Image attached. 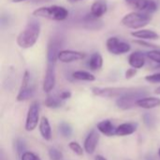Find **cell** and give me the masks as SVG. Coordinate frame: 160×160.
<instances>
[{"label": "cell", "mask_w": 160, "mask_h": 160, "mask_svg": "<svg viewBox=\"0 0 160 160\" xmlns=\"http://www.w3.org/2000/svg\"><path fill=\"white\" fill-rule=\"evenodd\" d=\"M127 5L132 8L142 10L147 13L155 12L158 9V5L153 0H125Z\"/></svg>", "instance_id": "obj_9"}, {"label": "cell", "mask_w": 160, "mask_h": 160, "mask_svg": "<svg viewBox=\"0 0 160 160\" xmlns=\"http://www.w3.org/2000/svg\"><path fill=\"white\" fill-rule=\"evenodd\" d=\"M128 63L132 68L135 69H141L145 64V56L143 53L137 51L132 53L128 57Z\"/></svg>", "instance_id": "obj_15"}, {"label": "cell", "mask_w": 160, "mask_h": 160, "mask_svg": "<svg viewBox=\"0 0 160 160\" xmlns=\"http://www.w3.org/2000/svg\"><path fill=\"white\" fill-rule=\"evenodd\" d=\"M60 96H61V98L63 100L66 101V100H68V99H69L71 97V92L69 91H62L60 93Z\"/></svg>", "instance_id": "obj_33"}, {"label": "cell", "mask_w": 160, "mask_h": 160, "mask_svg": "<svg viewBox=\"0 0 160 160\" xmlns=\"http://www.w3.org/2000/svg\"><path fill=\"white\" fill-rule=\"evenodd\" d=\"M49 157L51 160H61L62 159V153L57 150L56 148H50L49 149Z\"/></svg>", "instance_id": "obj_27"}, {"label": "cell", "mask_w": 160, "mask_h": 160, "mask_svg": "<svg viewBox=\"0 0 160 160\" xmlns=\"http://www.w3.org/2000/svg\"><path fill=\"white\" fill-rule=\"evenodd\" d=\"M39 111L40 107L38 102H33L27 111L26 121H25V130L28 132H31L36 129L38 126V124L39 122Z\"/></svg>", "instance_id": "obj_7"}, {"label": "cell", "mask_w": 160, "mask_h": 160, "mask_svg": "<svg viewBox=\"0 0 160 160\" xmlns=\"http://www.w3.org/2000/svg\"><path fill=\"white\" fill-rule=\"evenodd\" d=\"M45 106L50 108H61L65 104V100H63L60 96V94H53V95H49L45 102Z\"/></svg>", "instance_id": "obj_21"}, {"label": "cell", "mask_w": 160, "mask_h": 160, "mask_svg": "<svg viewBox=\"0 0 160 160\" xmlns=\"http://www.w3.org/2000/svg\"><path fill=\"white\" fill-rule=\"evenodd\" d=\"M152 20V17L146 12V13H141V12H130L127 15H125L122 19V24L132 29H139L145 25H147Z\"/></svg>", "instance_id": "obj_4"}, {"label": "cell", "mask_w": 160, "mask_h": 160, "mask_svg": "<svg viewBox=\"0 0 160 160\" xmlns=\"http://www.w3.org/2000/svg\"><path fill=\"white\" fill-rule=\"evenodd\" d=\"M158 156H159V157H160V149H159V151H158Z\"/></svg>", "instance_id": "obj_39"}, {"label": "cell", "mask_w": 160, "mask_h": 160, "mask_svg": "<svg viewBox=\"0 0 160 160\" xmlns=\"http://www.w3.org/2000/svg\"><path fill=\"white\" fill-rule=\"evenodd\" d=\"M68 147L70 148V150L77 156L79 157H82L83 155V149L82 147L78 143V142H75V141H71L69 142L68 144Z\"/></svg>", "instance_id": "obj_25"}, {"label": "cell", "mask_w": 160, "mask_h": 160, "mask_svg": "<svg viewBox=\"0 0 160 160\" xmlns=\"http://www.w3.org/2000/svg\"><path fill=\"white\" fill-rule=\"evenodd\" d=\"M55 86V62H48L47 70L43 81V91L51 92Z\"/></svg>", "instance_id": "obj_10"}, {"label": "cell", "mask_w": 160, "mask_h": 160, "mask_svg": "<svg viewBox=\"0 0 160 160\" xmlns=\"http://www.w3.org/2000/svg\"><path fill=\"white\" fill-rule=\"evenodd\" d=\"M16 149H17V152L22 156L25 149V143L23 141V140H17L16 141Z\"/></svg>", "instance_id": "obj_31"}, {"label": "cell", "mask_w": 160, "mask_h": 160, "mask_svg": "<svg viewBox=\"0 0 160 160\" xmlns=\"http://www.w3.org/2000/svg\"><path fill=\"white\" fill-rule=\"evenodd\" d=\"M136 43H139V44H142V45H145L146 47H156L155 45L151 44V43H147V42H144V41H135Z\"/></svg>", "instance_id": "obj_34"}, {"label": "cell", "mask_w": 160, "mask_h": 160, "mask_svg": "<svg viewBox=\"0 0 160 160\" xmlns=\"http://www.w3.org/2000/svg\"><path fill=\"white\" fill-rule=\"evenodd\" d=\"M21 160H41L38 156L32 152H24L21 156Z\"/></svg>", "instance_id": "obj_29"}, {"label": "cell", "mask_w": 160, "mask_h": 160, "mask_svg": "<svg viewBox=\"0 0 160 160\" xmlns=\"http://www.w3.org/2000/svg\"><path fill=\"white\" fill-rule=\"evenodd\" d=\"M85 57V55L79 51L73 50H60L58 53V59L64 63H69L77 60H81Z\"/></svg>", "instance_id": "obj_12"}, {"label": "cell", "mask_w": 160, "mask_h": 160, "mask_svg": "<svg viewBox=\"0 0 160 160\" xmlns=\"http://www.w3.org/2000/svg\"><path fill=\"white\" fill-rule=\"evenodd\" d=\"M97 128H98V130L100 133H102L105 136L112 137V136H114L115 135V129L116 128H114L113 124H112V122L110 120L101 121L100 123L98 124Z\"/></svg>", "instance_id": "obj_18"}, {"label": "cell", "mask_w": 160, "mask_h": 160, "mask_svg": "<svg viewBox=\"0 0 160 160\" xmlns=\"http://www.w3.org/2000/svg\"><path fill=\"white\" fill-rule=\"evenodd\" d=\"M39 132L45 141H51L52 139V128L49 120L46 117H42L39 122Z\"/></svg>", "instance_id": "obj_19"}, {"label": "cell", "mask_w": 160, "mask_h": 160, "mask_svg": "<svg viewBox=\"0 0 160 160\" xmlns=\"http://www.w3.org/2000/svg\"><path fill=\"white\" fill-rule=\"evenodd\" d=\"M95 160H107L105 157H103L102 156H96Z\"/></svg>", "instance_id": "obj_35"}, {"label": "cell", "mask_w": 160, "mask_h": 160, "mask_svg": "<svg viewBox=\"0 0 160 160\" xmlns=\"http://www.w3.org/2000/svg\"><path fill=\"white\" fill-rule=\"evenodd\" d=\"M137 74V69L133 68V69H128L127 72H126V78L127 79H129L133 76H135V74Z\"/></svg>", "instance_id": "obj_32"}, {"label": "cell", "mask_w": 160, "mask_h": 160, "mask_svg": "<svg viewBox=\"0 0 160 160\" xmlns=\"http://www.w3.org/2000/svg\"><path fill=\"white\" fill-rule=\"evenodd\" d=\"M61 47V41L59 38L53 37L48 43L47 47V60L48 62H56L58 59V53Z\"/></svg>", "instance_id": "obj_11"}, {"label": "cell", "mask_w": 160, "mask_h": 160, "mask_svg": "<svg viewBox=\"0 0 160 160\" xmlns=\"http://www.w3.org/2000/svg\"><path fill=\"white\" fill-rule=\"evenodd\" d=\"M133 88H126V87H107V88H98L95 87L92 89V92L96 96L106 97V98H114L121 97L125 93L131 91Z\"/></svg>", "instance_id": "obj_5"}, {"label": "cell", "mask_w": 160, "mask_h": 160, "mask_svg": "<svg viewBox=\"0 0 160 160\" xmlns=\"http://www.w3.org/2000/svg\"><path fill=\"white\" fill-rule=\"evenodd\" d=\"M35 93V86L31 83V76L28 71H25L22 76V85L17 95V101L22 102L31 98Z\"/></svg>", "instance_id": "obj_6"}, {"label": "cell", "mask_w": 160, "mask_h": 160, "mask_svg": "<svg viewBox=\"0 0 160 160\" xmlns=\"http://www.w3.org/2000/svg\"><path fill=\"white\" fill-rule=\"evenodd\" d=\"M131 35L135 38L139 39H144V40H157L159 38V35L150 29H141L138 31L131 32Z\"/></svg>", "instance_id": "obj_20"}, {"label": "cell", "mask_w": 160, "mask_h": 160, "mask_svg": "<svg viewBox=\"0 0 160 160\" xmlns=\"http://www.w3.org/2000/svg\"><path fill=\"white\" fill-rule=\"evenodd\" d=\"M155 92H156L157 94H159V95H160V87H158V89L156 90V91H155Z\"/></svg>", "instance_id": "obj_36"}, {"label": "cell", "mask_w": 160, "mask_h": 160, "mask_svg": "<svg viewBox=\"0 0 160 160\" xmlns=\"http://www.w3.org/2000/svg\"><path fill=\"white\" fill-rule=\"evenodd\" d=\"M107 3L104 0H98L95 1L90 8V13L96 17V18H100L103 14H105L107 12Z\"/></svg>", "instance_id": "obj_16"}, {"label": "cell", "mask_w": 160, "mask_h": 160, "mask_svg": "<svg viewBox=\"0 0 160 160\" xmlns=\"http://www.w3.org/2000/svg\"><path fill=\"white\" fill-rule=\"evenodd\" d=\"M72 77L76 80H80V81H95L96 80V77L88 73V72H85V71H77V72H74L72 74Z\"/></svg>", "instance_id": "obj_23"}, {"label": "cell", "mask_w": 160, "mask_h": 160, "mask_svg": "<svg viewBox=\"0 0 160 160\" xmlns=\"http://www.w3.org/2000/svg\"><path fill=\"white\" fill-rule=\"evenodd\" d=\"M143 122L148 127H154L156 124V117L151 113H145L143 115Z\"/></svg>", "instance_id": "obj_26"}, {"label": "cell", "mask_w": 160, "mask_h": 160, "mask_svg": "<svg viewBox=\"0 0 160 160\" xmlns=\"http://www.w3.org/2000/svg\"><path fill=\"white\" fill-rule=\"evenodd\" d=\"M137 106L145 109L158 108L160 107V99L158 97H143L137 102Z\"/></svg>", "instance_id": "obj_17"}, {"label": "cell", "mask_w": 160, "mask_h": 160, "mask_svg": "<svg viewBox=\"0 0 160 160\" xmlns=\"http://www.w3.org/2000/svg\"><path fill=\"white\" fill-rule=\"evenodd\" d=\"M137 124L134 123H125L120 125H118L115 129V135L119 137H125L132 135L137 130Z\"/></svg>", "instance_id": "obj_14"}, {"label": "cell", "mask_w": 160, "mask_h": 160, "mask_svg": "<svg viewBox=\"0 0 160 160\" xmlns=\"http://www.w3.org/2000/svg\"><path fill=\"white\" fill-rule=\"evenodd\" d=\"M98 140H99V134L95 129L92 130L88 134V136L86 137V139L84 141V145H83V148L88 155L94 154V152L96 151V148L98 146Z\"/></svg>", "instance_id": "obj_13"}, {"label": "cell", "mask_w": 160, "mask_h": 160, "mask_svg": "<svg viewBox=\"0 0 160 160\" xmlns=\"http://www.w3.org/2000/svg\"><path fill=\"white\" fill-rule=\"evenodd\" d=\"M69 3H75V2H79V1H81V0H68Z\"/></svg>", "instance_id": "obj_37"}, {"label": "cell", "mask_w": 160, "mask_h": 160, "mask_svg": "<svg viewBox=\"0 0 160 160\" xmlns=\"http://www.w3.org/2000/svg\"><path fill=\"white\" fill-rule=\"evenodd\" d=\"M103 65V58L99 53H94L90 57V59L88 61V67L92 71H98L101 69Z\"/></svg>", "instance_id": "obj_22"}, {"label": "cell", "mask_w": 160, "mask_h": 160, "mask_svg": "<svg viewBox=\"0 0 160 160\" xmlns=\"http://www.w3.org/2000/svg\"><path fill=\"white\" fill-rule=\"evenodd\" d=\"M39 34L40 23L35 18L29 19L24 29L17 37V44L23 49L30 48L38 41Z\"/></svg>", "instance_id": "obj_1"}, {"label": "cell", "mask_w": 160, "mask_h": 160, "mask_svg": "<svg viewBox=\"0 0 160 160\" xmlns=\"http://www.w3.org/2000/svg\"><path fill=\"white\" fill-rule=\"evenodd\" d=\"M145 80L150 83H160V73H157L151 75H147Z\"/></svg>", "instance_id": "obj_30"}, {"label": "cell", "mask_w": 160, "mask_h": 160, "mask_svg": "<svg viewBox=\"0 0 160 160\" xmlns=\"http://www.w3.org/2000/svg\"><path fill=\"white\" fill-rule=\"evenodd\" d=\"M60 134L65 138H69L72 135V127L68 123H61L58 126Z\"/></svg>", "instance_id": "obj_24"}, {"label": "cell", "mask_w": 160, "mask_h": 160, "mask_svg": "<svg viewBox=\"0 0 160 160\" xmlns=\"http://www.w3.org/2000/svg\"><path fill=\"white\" fill-rule=\"evenodd\" d=\"M106 47L111 54H113L116 56L126 54V53L129 52L131 49V47L128 43L120 41L116 37L109 38L106 41Z\"/></svg>", "instance_id": "obj_8"}, {"label": "cell", "mask_w": 160, "mask_h": 160, "mask_svg": "<svg viewBox=\"0 0 160 160\" xmlns=\"http://www.w3.org/2000/svg\"><path fill=\"white\" fill-rule=\"evenodd\" d=\"M146 56L153 61L157 62V63H159L160 64V51L159 50H152V51H149Z\"/></svg>", "instance_id": "obj_28"}, {"label": "cell", "mask_w": 160, "mask_h": 160, "mask_svg": "<svg viewBox=\"0 0 160 160\" xmlns=\"http://www.w3.org/2000/svg\"><path fill=\"white\" fill-rule=\"evenodd\" d=\"M33 15L36 17L47 18L54 21H64L68 16V10L60 6H51V7H42L37 8Z\"/></svg>", "instance_id": "obj_3"}, {"label": "cell", "mask_w": 160, "mask_h": 160, "mask_svg": "<svg viewBox=\"0 0 160 160\" xmlns=\"http://www.w3.org/2000/svg\"><path fill=\"white\" fill-rule=\"evenodd\" d=\"M147 93L148 90L146 88H133L131 91L119 97L116 101V105L120 109H130L137 106V102L143 98Z\"/></svg>", "instance_id": "obj_2"}, {"label": "cell", "mask_w": 160, "mask_h": 160, "mask_svg": "<svg viewBox=\"0 0 160 160\" xmlns=\"http://www.w3.org/2000/svg\"><path fill=\"white\" fill-rule=\"evenodd\" d=\"M13 2L15 3H19V2H22V1H25V0H12Z\"/></svg>", "instance_id": "obj_38"}]
</instances>
